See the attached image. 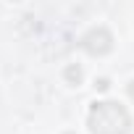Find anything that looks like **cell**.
<instances>
[{"label":"cell","instance_id":"obj_1","mask_svg":"<svg viewBox=\"0 0 134 134\" xmlns=\"http://www.w3.org/2000/svg\"><path fill=\"white\" fill-rule=\"evenodd\" d=\"M87 126H90V134H129L131 116L121 103L100 100L90 108Z\"/></svg>","mask_w":134,"mask_h":134},{"label":"cell","instance_id":"obj_2","mask_svg":"<svg viewBox=\"0 0 134 134\" xmlns=\"http://www.w3.org/2000/svg\"><path fill=\"white\" fill-rule=\"evenodd\" d=\"M82 50H87L90 55H108L113 50V34L105 26H95L82 37Z\"/></svg>","mask_w":134,"mask_h":134},{"label":"cell","instance_id":"obj_3","mask_svg":"<svg viewBox=\"0 0 134 134\" xmlns=\"http://www.w3.org/2000/svg\"><path fill=\"white\" fill-rule=\"evenodd\" d=\"M63 76H66V82L69 84H82V66H76V63H71V66H66V71H63Z\"/></svg>","mask_w":134,"mask_h":134},{"label":"cell","instance_id":"obj_4","mask_svg":"<svg viewBox=\"0 0 134 134\" xmlns=\"http://www.w3.org/2000/svg\"><path fill=\"white\" fill-rule=\"evenodd\" d=\"M95 87H97V90H108V87H110V82H108V79H97V82H95Z\"/></svg>","mask_w":134,"mask_h":134},{"label":"cell","instance_id":"obj_5","mask_svg":"<svg viewBox=\"0 0 134 134\" xmlns=\"http://www.w3.org/2000/svg\"><path fill=\"white\" fill-rule=\"evenodd\" d=\"M129 97L134 100V82H129Z\"/></svg>","mask_w":134,"mask_h":134},{"label":"cell","instance_id":"obj_6","mask_svg":"<svg viewBox=\"0 0 134 134\" xmlns=\"http://www.w3.org/2000/svg\"><path fill=\"white\" fill-rule=\"evenodd\" d=\"M66 134H74V131H66Z\"/></svg>","mask_w":134,"mask_h":134}]
</instances>
